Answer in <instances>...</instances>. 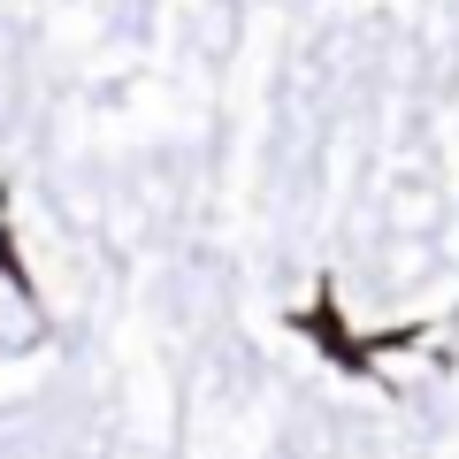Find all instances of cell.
Listing matches in <instances>:
<instances>
[{
	"label": "cell",
	"mask_w": 459,
	"mask_h": 459,
	"mask_svg": "<svg viewBox=\"0 0 459 459\" xmlns=\"http://www.w3.org/2000/svg\"><path fill=\"white\" fill-rule=\"evenodd\" d=\"M39 337V307L23 299V283L0 268V344H31Z\"/></svg>",
	"instance_id": "obj_1"
}]
</instances>
